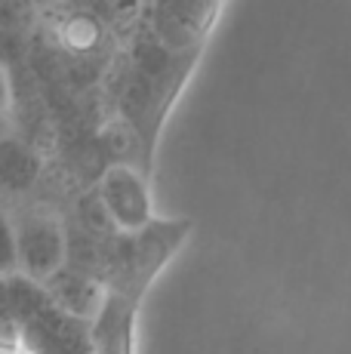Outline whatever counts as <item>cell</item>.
I'll use <instances>...</instances> for the list:
<instances>
[{
	"label": "cell",
	"mask_w": 351,
	"mask_h": 354,
	"mask_svg": "<svg viewBox=\"0 0 351 354\" xmlns=\"http://www.w3.org/2000/svg\"><path fill=\"white\" fill-rule=\"evenodd\" d=\"M25 333V345L35 351H90L96 342L86 333V321L71 311L59 308L56 302L44 305L35 317L19 324Z\"/></svg>",
	"instance_id": "3957f363"
},
{
	"label": "cell",
	"mask_w": 351,
	"mask_h": 354,
	"mask_svg": "<svg viewBox=\"0 0 351 354\" xmlns=\"http://www.w3.org/2000/svg\"><path fill=\"white\" fill-rule=\"evenodd\" d=\"M0 167H3L6 188H28L37 176V160L25 151V145L6 139L0 148Z\"/></svg>",
	"instance_id": "5b68a950"
},
{
	"label": "cell",
	"mask_w": 351,
	"mask_h": 354,
	"mask_svg": "<svg viewBox=\"0 0 351 354\" xmlns=\"http://www.w3.org/2000/svg\"><path fill=\"white\" fill-rule=\"evenodd\" d=\"M16 247L19 265L35 281H46L65 265V231L56 216H25L22 225L16 228Z\"/></svg>",
	"instance_id": "7a4b0ae2"
},
{
	"label": "cell",
	"mask_w": 351,
	"mask_h": 354,
	"mask_svg": "<svg viewBox=\"0 0 351 354\" xmlns=\"http://www.w3.org/2000/svg\"><path fill=\"white\" fill-rule=\"evenodd\" d=\"M44 287L50 290L53 302H56L59 308L71 311V315L84 317V321H96L108 302L102 283L80 268H65L62 265L56 274L46 277Z\"/></svg>",
	"instance_id": "277c9868"
},
{
	"label": "cell",
	"mask_w": 351,
	"mask_h": 354,
	"mask_svg": "<svg viewBox=\"0 0 351 354\" xmlns=\"http://www.w3.org/2000/svg\"><path fill=\"white\" fill-rule=\"evenodd\" d=\"M99 201L108 219L120 231L136 234L151 225V197L139 173L130 167H111L99 182Z\"/></svg>",
	"instance_id": "6da1fadb"
}]
</instances>
